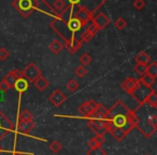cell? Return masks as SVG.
Masks as SVG:
<instances>
[{
    "instance_id": "obj_1",
    "label": "cell",
    "mask_w": 157,
    "mask_h": 155,
    "mask_svg": "<svg viewBox=\"0 0 157 155\" xmlns=\"http://www.w3.org/2000/svg\"><path fill=\"white\" fill-rule=\"evenodd\" d=\"M105 120L113 126L122 129L126 135H128L137 124V116L135 112L126 107L122 100L115 101L110 109H108V114Z\"/></svg>"
},
{
    "instance_id": "obj_2",
    "label": "cell",
    "mask_w": 157,
    "mask_h": 155,
    "mask_svg": "<svg viewBox=\"0 0 157 155\" xmlns=\"http://www.w3.org/2000/svg\"><path fill=\"white\" fill-rule=\"evenodd\" d=\"M50 26H51V28H52L53 30H54L55 33L63 39V44H68L73 38H78V39H81V37L78 36V33H73L71 30H70L69 27H68L67 22H65V21H63L59 17L54 18V20L51 22Z\"/></svg>"
},
{
    "instance_id": "obj_3",
    "label": "cell",
    "mask_w": 157,
    "mask_h": 155,
    "mask_svg": "<svg viewBox=\"0 0 157 155\" xmlns=\"http://www.w3.org/2000/svg\"><path fill=\"white\" fill-rule=\"evenodd\" d=\"M12 6L23 17L26 18L39 7V2L38 0H14Z\"/></svg>"
},
{
    "instance_id": "obj_4",
    "label": "cell",
    "mask_w": 157,
    "mask_h": 155,
    "mask_svg": "<svg viewBox=\"0 0 157 155\" xmlns=\"http://www.w3.org/2000/svg\"><path fill=\"white\" fill-rule=\"evenodd\" d=\"M94 14L87 9V8L83 7V6H80V7L76 8V10L73 13V17L76 21L81 23L83 26H86L88 23L92 21V17Z\"/></svg>"
},
{
    "instance_id": "obj_5",
    "label": "cell",
    "mask_w": 157,
    "mask_h": 155,
    "mask_svg": "<svg viewBox=\"0 0 157 155\" xmlns=\"http://www.w3.org/2000/svg\"><path fill=\"white\" fill-rule=\"evenodd\" d=\"M23 76L28 82H33L37 80L40 76H42V71L35 63H29L23 70Z\"/></svg>"
},
{
    "instance_id": "obj_6",
    "label": "cell",
    "mask_w": 157,
    "mask_h": 155,
    "mask_svg": "<svg viewBox=\"0 0 157 155\" xmlns=\"http://www.w3.org/2000/svg\"><path fill=\"white\" fill-rule=\"evenodd\" d=\"M105 120H88L87 127L92 129L96 135L105 136L108 133V126Z\"/></svg>"
},
{
    "instance_id": "obj_7",
    "label": "cell",
    "mask_w": 157,
    "mask_h": 155,
    "mask_svg": "<svg viewBox=\"0 0 157 155\" xmlns=\"http://www.w3.org/2000/svg\"><path fill=\"white\" fill-rule=\"evenodd\" d=\"M14 130V125L0 110V141Z\"/></svg>"
},
{
    "instance_id": "obj_8",
    "label": "cell",
    "mask_w": 157,
    "mask_h": 155,
    "mask_svg": "<svg viewBox=\"0 0 157 155\" xmlns=\"http://www.w3.org/2000/svg\"><path fill=\"white\" fill-rule=\"evenodd\" d=\"M153 91H155L153 87H147V86L139 84V86L136 88L135 92L131 94V96L139 103V106H141L144 103V100H145V98L148 96V94H150L151 92H153Z\"/></svg>"
},
{
    "instance_id": "obj_9",
    "label": "cell",
    "mask_w": 157,
    "mask_h": 155,
    "mask_svg": "<svg viewBox=\"0 0 157 155\" xmlns=\"http://www.w3.org/2000/svg\"><path fill=\"white\" fill-rule=\"evenodd\" d=\"M96 107H97V103L95 100H93V99H90V100L84 101V103L78 108V111L80 112V114H81L83 118H90L93 113L95 112V110H96Z\"/></svg>"
},
{
    "instance_id": "obj_10",
    "label": "cell",
    "mask_w": 157,
    "mask_h": 155,
    "mask_svg": "<svg viewBox=\"0 0 157 155\" xmlns=\"http://www.w3.org/2000/svg\"><path fill=\"white\" fill-rule=\"evenodd\" d=\"M90 22L96 26V28L98 29V30H102V29H105V27L109 26L111 20H110V17L105 13H103V12H99V13L94 14V15H93L92 21H90Z\"/></svg>"
},
{
    "instance_id": "obj_11",
    "label": "cell",
    "mask_w": 157,
    "mask_h": 155,
    "mask_svg": "<svg viewBox=\"0 0 157 155\" xmlns=\"http://www.w3.org/2000/svg\"><path fill=\"white\" fill-rule=\"evenodd\" d=\"M139 80L136 78H126L121 84V88L128 95H131L135 92L136 88L139 86Z\"/></svg>"
},
{
    "instance_id": "obj_12",
    "label": "cell",
    "mask_w": 157,
    "mask_h": 155,
    "mask_svg": "<svg viewBox=\"0 0 157 155\" xmlns=\"http://www.w3.org/2000/svg\"><path fill=\"white\" fill-rule=\"evenodd\" d=\"M67 99V96L61 92L60 90H55L52 94L48 96V100L55 107H60Z\"/></svg>"
},
{
    "instance_id": "obj_13",
    "label": "cell",
    "mask_w": 157,
    "mask_h": 155,
    "mask_svg": "<svg viewBox=\"0 0 157 155\" xmlns=\"http://www.w3.org/2000/svg\"><path fill=\"white\" fill-rule=\"evenodd\" d=\"M20 78H24V76H23V72L20 71L18 69H14L6 74V76L3 78V81L7 82L10 87H13L15 82L17 81Z\"/></svg>"
},
{
    "instance_id": "obj_14",
    "label": "cell",
    "mask_w": 157,
    "mask_h": 155,
    "mask_svg": "<svg viewBox=\"0 0 157 155\" xmlns=\"http://www.w3.org/2000/svg\"><path fill=\"white\" fill-rule=\"evenodd\" d=\"M90 25L87 24L88 26L86 27L85 30L81 33V41L82 42H90V40L95 37V35L99 31L92 22H90Z\"/></svg>"
},
{
    "instance_id": "obj_15",
    "label": "cell",
    "mask_w": 157,
    "mask_h": 155,
    "mask_svg": "<svg viewBox=\"0 0 157 155\" xmlns=\"http://www.w3.org/2000/svg\"><path fill=\"white\" fill-rule=\"evenodd\" d=\"M107 121V120H105ZM107 126H108V133H110L112 135V137L114 138V139L116 140V141H122L123 139H124L125 137H126V134L124 133V131L122 130V129L117 128V127L113 126L112 124H110L109 122L107 121Z\"/></svg>"
},
{
    "instance_id": "obj_16",
    "label": "cell",
    "mask_w": 157,
    "mask_h": 155,
    "mask_svg": "<svg viewBox=\"0 0 157 155\" xmlns=\"http://www.w3.org/2000/svg\"><path fill=\"white\" fill-rule=\"evenodd\" d=\"M108 114V109H105V107L102 103H97V107L95 112L93 113L92 118L90 120H105Z\"/></svg>"
},
{
    "instance_id": "obj_17",
    "label": "cell",
    "mask_w": 157,
    "mask_h": 155,
    "mask_svg": "<svg viewBox=\"0 0 157 155\" xmlns=\"http://www.w3.org/2000/svg\"><path fill=\"white\" fill-rule=\"evenodd\" d=\"M82 44H83V42L81 41V39H78V38H73L69 43L65 44V46L67 48V50L69 51L70 54H75L76 51H78L80 48H81Z\"/></svg>"
},
{
    "instance_id": "obj_18",
    "label": "cell",
    "mask_w": 157,
    "mask_h": 155,
    "mask_svg": "<svg viewBox=\"0 0 157 155\" xmlns=\"http://www.w3.org/2000/svg\"><path fill=\"white\" fill-rule=\"evenodd\" d=\"M33 86H35L37 90H39L40 92H43V91H45L46 88L50 86L48 80L46 79V78H44L43 76H40L37 80H35V81L33 82Z\"/></svg>"
},
{
    "instance_id": "obj_19",
    "label": "cell",
    "mask_w": 157,
    "mask_h": 155,
    "mask_svg": "<svg viewBox=\"0 0 157 155\" xmlns=\"http://www.w3.org/2000/svg\"><path fill=\"white\" fill-rule=\"evenodd\" d=\"M28 87H29V82L25 78H20L13 86V88H15L20 94H23L24 92H26L28 90Z\"/></svg>"
},
{
    "instance_id": "obj_20",
    "label": "cell",
    "mask_w": 157,
    "mask_h": 155,
    "mask_svg": "<svg viewBox=\"0 0 157 155\" xmlns=\"http://www.w3.org/2000/svg\"><path fill=\"white\" fill-rule=\"evenodd\" d=\"M48 48H50L51 52L53 53V54L55 55H58L59 53L63 51V48H65V44L63 43V41H60V40H53L52 42L50 43V45H48Z\"/></svg>"
},
{
    "instance_id": "obj_21",
    "label": "cell",
    "mask_w": 157,
    "mask_h": 155,
    "mask_svg": "<svg viewBox=\"0 0 157 155\" xmlns=\"http://www.w3.org/2000/svg\"><path fill=\"white\" fill-rule=\"evenodd\" d=\"M35 128V122L33 121H22L18 124V129L23 134H29Z\"/></svg>"
},
{
    "instance_id": "obj_22",
    "label": "cell",
    "mask_w": 157,
    "mask_h": 155,
    "mask_svg": "<svg viewBox=\"0 0 157 155\" xmlns=\"http://www.w3.org/2000/svg\"><path fill=\"white\" fill-rule=\"evenodd\" d=\"M105 136L96 135L94 138H92V139L88 141V146H90V149L96 148V146H101V144L105 143Z\"/></svg>"
},
{
    "instance_id": "obj_23",
    "label": "cell",
    "mask_w": 157,
    "mask_h": 155,
    "mask_svg": "<svg viewBox=\"0 0 157 155\" xmlns=\"http://www.w3.org/2000/svg\"><path fill=\"white\" fill-rule=\"evenodd\" d=\"M67 24H68V27H69V29L73 33H76L78 31L81 30L82 27H84L83 25L81 24V23L78 22V21H76L74 17H72L71 20H69V22H68Z\"/></svg>"
},
{
    "instance_id": "obj_24",
    "label": "cell",
    "mask_w": 157,
    "mask_h": 155,
    "mask_svg": "<svg viewBox=\"0 0 157 155\" xmlns=\"http://www.w3.org/2000/svg\"><path fill=\"white\" fill-rule=\"evenodd\" d=\"M138 80H139L140 84H142V85H144V86H147V87H152V85L155 82V78L151 76L150 74H147V73L141 76V78Z\"/></svg>"
},
{
    "instance_id": "obj_25",
    "label": "cell",
    "mask_w": 157,
    "mask_h": 155,
    "mask_svg": "<svg viewBox=\"0 0 157 155\" xmlns=\"http://www.w3.org/2000/svg\"><path fill=\"white\" fill-rule=\"evenodd\" d=\"M144 103L150 106V107L154 108V109L157 108V95L155 91H153V92H151L150 94H148V96L146 97L145 100H144Z\"/></svg>"
},
{
    "instance_id": "obj_26",
    "label": "cell",
    "mask_w": 157,
    "mask_h": 155,
    "mask_svg": "<svg viewBox=\"0 0 157 155\" xmlns=\"http://www.w3.org/2000/svg\"><path fill=\"white\" fill-rule=\"evenodd\" d=\"M135 60H136V63H138V64H143V65L147 66L148 64L151 63V57L148 56L145 52H140L139 54L135 57Z\"/></svg>"
},
{
    "instance_id": "obj_27",
    "label": "cell",
    "mask_w": 157,
    "mask_h": 155,
    "mask_svg": "<svg viewBox=\"0 0 157 155\" xmlns=\"http://www.w3.org/2000/svg\"><path fill=\"white\" fill-rule=\"evenodd\" d=\"M67 7L66 6V2L63 0H55L54 3H53V12H57V14H59L61 11L65 10V8Z\"/></svg>"
},
{
    "instance_id": "obj_28",
    "label": "cell",
    "mask_w": 157,
    "mask_h": 155,
    "mask_svg": "<svg viewBox=\"0 0 157 155\" xmlns=\"http://www.w3.org/2000/svg\"><path fill=\"white\" fill-rule=\"evenodd\" d=\"M146 73L150 74L153 78H156L157 76V64L155 61H151L150 65H147V70H146Z\"/></svg>"
},
{
    "instance_id": "obj_29",
    "label": "cell",
    "mask_w": 157,
    "mask_h": 155,
    "mask_svg": "<svg viewBox=\"0 0 157 155\" xmlns=\"http://www.w3.org/2000/svg\"><path fill=\"white\" fill-rule=\"evenodd\" d=\"M20 120L22 121H33V114L31 113L29 110L24 109L22 110V112L20 113Z\"/></svg>"
},
{
    "instance_id": "obj_30",
    "label": "cell",
    "mask_w": 157,
    "mask_h": 155,
    "mask_svg": "<svg viewBox=\"0 0 157 155\" xmlns=\"http://www.w3.org/2000/svg\"><path fill=\"white\" fill-rule=\"evenodd\" d=\"M86 155H107V152L101 146H96V148L90 149Z\"/></svg>"
},
{
    "instance_id": "obj_31",
    "label": "cell",
    "mask_w": 157,
    "mask_h": 155,
    "mask_svg": "<svg viewBox=\"0 0 157 155\" xmlns=\"http://www.w3.org/2000/svg\"><path fill=\"white\" fill-rule=\"evenodd\" d=\"M66 86H67V90L69 91V92L74 93V92H76V91L78 90V87H80V84H78L74 79H71L70 81H68V83H67V85H66Z\"/></svg>"
},
{
    "instance_id": "obj_32",
    "label": "cell",
    "mask_w": 157,
    "mask_h": 155,
    "mask_svg": "<svg viewBox=\"0 0 157 155\" xmlns=\"http://www.w3.org/2000/svg\"><path fill=\"white\" fill-rule=\"evenodd\" d=\"M61 149H63V145H61L60 142L57 141V140H54V141H53L52 143L50 144V150L52 151L54 154H57V153H59Z\"/></svg>"
},
{
    "instance_id": "obj_33",
    "label": "cell",
    "mask_w": 157,
    "mask_h": 155,
    "mask_svg": "<svg viewBox=\"0 0 157 155\" xmlns=\"http://www.w3.org/2000/svg\"><path fill=\"white\" fill-rule=\"evenodd\" d=\"M135 71L137 72L139 76H143V74L146 73V70H147V66L143 65V64H136L135 67H133Z\"/></svg>"
},
{
    "instance_id": "obj_34",
    "label": "cell",
    "mask_w": 157,
    "mask_h": 155,
    "mask_svg": "<svg viewBox=\"0 0 157 155\" xmlns=\"http://www.w3.org/2000/svg\"><path fill=\"white\" fill-rule=\"evenodd\" d=\"M74 73L78 78H83V76H86L87 73V69L85 68V66H78V67L75 68L74 70Z\"/></svg>"
},
{
    "instance_id": "obj_35",
    "label": "cell",
    "mask_w": 157,
    "mask_h": 155,
    "mask_svg": "<svg viewBox=\"0 0 157 155\" xmlns=\"http://www.w3.org/2000/svg\"><path fill=\"white\" fill-rule=\"evenodd\" d=\"M92 60H93L92 56H90V54H87V53H84V54L81 55V57H80V61H81V64L83 66L90 65V64L92 63Z\"/></svg>"
},
{
    "instance_id": "obj_36",
    "label": "cell",
    "mask_w": 157,
    "mask_h": 155,
    "mask_svg": "<svg viewBox=\"0 0 157 155\" xmlns=\"http://www.w3.org/2000/svg\"><path fill=\"white\" fill-rule=\"evenodd\" d=\"M114 25H115L116 29H118V30H123V29L127 26V22L123 17H118L117 20L114 22Z\"/></svg>"
},
{
    "instance_id": "obj_37",
    "label": "cell",
    "mask_w": 157,
    "mask_h": 155,
    "mask_svg": "<svg viewBox=\"0 0 157 155\" xmlns=\"http://www.w3.org/2000/svg\"><path fill=\"white\" fill-rule=\"evenodd\" d=\"M132 6L135 7L136 10L141 11V10L145 7V1H144V0H133Z\"/></svg>"
},
{
    "instance_id": "obj_38",
    "label": "cell",
    "mask_w": 157,
    "mask_h": 155,
    "mask_svg": "<svg viewBox=\"0 0 157 155\" xmlns=\"http://www.w3.org/2000/svg\"><path fill=\"white\" fill-rule=\"evenodd\" d=\"M10 53L6 48H0V60H6L9 57Z\"/></svg>"
},
{
    "instance_id": "obj_39",
    "label": "cell",
    "mask_w": 157,
    "mask_h": 155,
    "mask_svg": "<svg viewBox=\"0 0 157 155\" xmlns=\"http://www.w3.org/2000/svg\"><path fill=\"white\" fill-rule=\"evenodd\" d=\"M9 88H11V87H10L9 84H8L6 81L2 80V81L0 82V91H1V92H7Z\"/></svg>"
},
{
    "instance_id": "obj_40",
    "label": "cell",
    "mask_w": 157,
    "mask_h": 155,
    "mask_svg": "<svg viewBox=\"0 0 157 155\" xmlns=\"http://www.w3.org/2000/svg\"><path fill=\"white\" fill-rule=\"evenodd\" d=\"M42 1L44 2V5L50 8L51 11H53V3H54V0H42Z\"/></svg>"
},
{
    "instance_id": "obj_41",
    "label": "cell",
    "mask_w": 157,
    "mask_h": 155,
    "mask_svg": "<svg viewBox=\"0 0 157 155\" xmlns=\"http://www.w3.org/2000/svg\"><path fill=\"white\" fill-rule=\"evenodd\" d=\"M80 2H81V0H69L70 5H73V6L78 5V3H80Z\"/></svg>"
},
{
    "instance_id": "obj_42",
    "label": "cell",
    "mask_w": 157,
    "mask_h": 155,
    "mask_svg": "<svg viewBox=\"0 0 157 155\" xmlns=\"http://www.w3.org/2000/svg\"><path fill=\"white\" fill-rule=\"evenodd\" d=\"M12 155H25V153H22V152H13Z\"/></svg>"
},
{
    "instance_id": "obj_43",
    "label": "cell",
    "mask_w": 157,
    "mask_h": 155,
    "mask_svg": "<svg viewBox=\"0 0 157 155\" xmlns=\"http://www.w3.org/2000/svg\"><path fill=\"white\" fill-rule=\"evenodd\" d=\"M1 151H2V149H1V146H0V152H1Z\"/></svg>"
}]
</instances>
